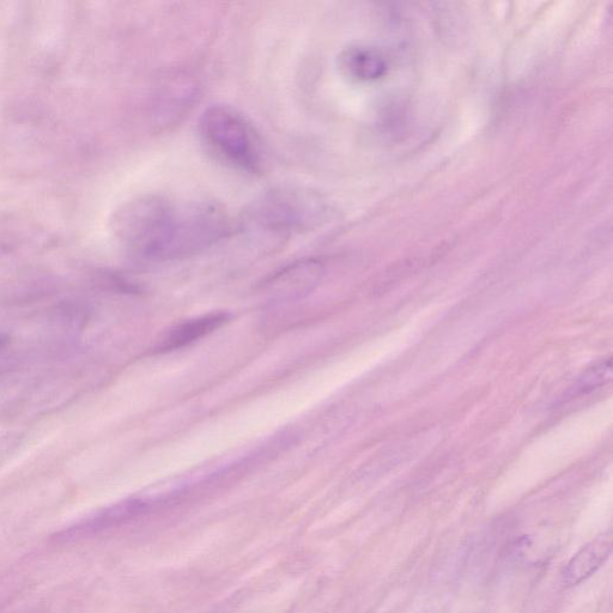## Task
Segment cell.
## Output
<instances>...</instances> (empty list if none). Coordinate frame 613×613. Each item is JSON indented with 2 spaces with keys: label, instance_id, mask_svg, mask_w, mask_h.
Segmentation results:
<instances>
[{
  "label": "cell",
  "instance_id": "obj_6",
  "mask_svg": "<svg viewBox=\"0 0 613 613\" xmlns=\"http://www.w3.org/2000/svg\"><path fill=\"white\" fill-rule=\"evenodd\" d=\"M230 315L224 312L210 313L176 325L160 344V352L178 350L199 341L227 323Z\"/></svg>",
  "mask_w": 613,
  "mask_h": 613
},
{
  "label": "cell",
  "instance_id": "obj_4",
  "mask_svg": "<svg viewBox=\"0 0 613 613\" xmlns=\"http://www.w3.org/2000/svg\"><path fill=\"white\" fill-rule=\"evenodd\" d=\"M323 276V263L317 259H303L283 267L267 278L262 291L271 301H297L311 295Z\"/></svg>",
  "mask_w": 613,
  "mask_h": 613
},
{
  "label": "cell",
  "instance_id": "obj_3",
  "mask_svg": "<svg viewBox=\"0 0 613 613\" xmlns=\"http://www.w3.org/2000/svg\"><path fill=\"white\" fill-rule=\"evenodd\" d=\"M199 133L206 148L226 165L251 174L263 171L262 139L244 115L232 107L215 105L205 109L199 120Z\"/></svg>",
  "mask_w": 613,
  "mask_h": 613
},
{
  "label": "cell",
  "instance_id": "obj_1",
  "mask_svg": "<svg viewBox=\"0 0 613 613\" xmlns=\"http://www.w3.org/2000/svg\"><path fill=\"white\" fill-rule=\"evenodd\" d=\"M117 226L133 250L153 262L194 256L230 232L226 211L209 200L145 196L120 212Z\"/></svg>",
  "mask_w": 613,
  "mask_h": 613
},
{
  "label": "cell",
  "instance_id": "obj_2",
  "mask_svg": "<svg viewBox=\"0 0 613 613\" xmlns=\"http://www.w3.org/2000/svg\"><path fill=\"white\" fill-rule=\"evenodd\" d=\"M326 212V204L317 192L302 187H278L254 200L241 222L248 232L283 238L317 228L325 220Z\"/></svg>",
  "mask_w": 613,
  "mask_h": 613
},
{
  "label": "cell",
  "instance_id": "obj_8",
  "mask_svg": "<svg viewBox=\"0 0 613 613\" xmlns=\"http://www.w3.org/2000/svg\"><path fill=\"white\" fill-rule=\"evenodd\" d=\"M611 378L612 361L611 358H605V360L593 364L591 368H588L586 372L580 376L578 381L574 382V385L569 388L567 394H564L562 402L566 403L568 400L586 396V394L592 393L596 391L597 388L608 384Z\"/></svg>",
  "mask_w": 613,
  "mask_h": 613
},
{
  "label": "cell",
  "instance_id": "obj_5",
  "mask_svg": "<svg viewBox=\"0 0 613 613\" xmlns=\"http://www.w3.org/2000/svg\"><path fill=\"white\" fill-rule=\"evenodd\" d=\"M613 546L612 532H604L576 552L563 569L562 579L567 586L584 582L609 560Z\"/></svg>",
  "mask_w": 613,
  "mask_h": 613
},
{
  "label": "cell",
  "instance_id": "obj_7",
  "mask_svg": "<svg viewBox=\"0 0 613 613\" xmlns=\"http://www.w3.org/2000/svg\"><path fill=\"white\" fill-rule=\"evenodd\" d=\"M341 65L349 76L357 80H372L384 70V63L378 54L363 47H352L345 51L341 57Z\"/></svg>",
  "mask_w": 613,
  "mask_h": 613
}]
</instances>
